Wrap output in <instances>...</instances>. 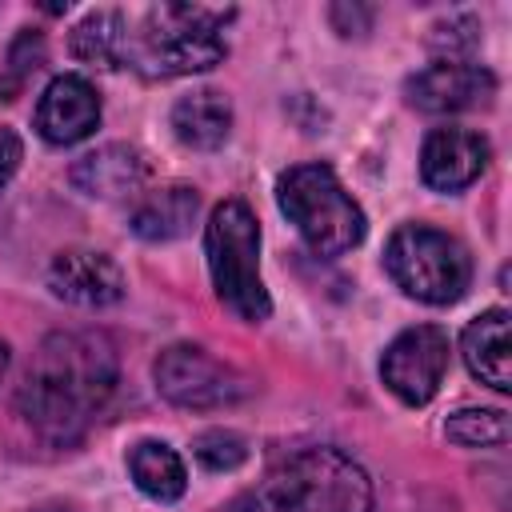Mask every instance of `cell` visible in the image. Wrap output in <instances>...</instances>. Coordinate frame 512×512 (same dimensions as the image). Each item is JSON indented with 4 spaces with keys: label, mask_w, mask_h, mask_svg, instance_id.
I'll return each instance as SVG.
<instances>
[{
    "label": "cell",
    "mask_w": 512,
    "mask_h": 512,
    "mask_svg": "<svg viewBox=\"0 0 512 512\" xmlns=\"http://www.w3.org/2000/svg\"><path fill=\"white\" fill-rule=\"evenodd\" d=\"M428 44L436 52H444V60H468L480 48V20L476 16H452V20L432 28Z\"/></svg>",
    "instance_id": "22"
},
{
    "label": "cell",
    "mask_w": 512,
    "mask_h": 512,
    "mask_svg": "<svg viewBox=\"0 0 512 512\" xmlns=\"http://www.w3.org/2000/svg\"><path fill=\"white\" fill-rule=\"evenodd\" d=\"M116 348L100 332H52L40 340L16 408L48 444H72L104 412L116 392Z\"/></svg>",
    "instance_id": "1"
},
{
    "label": "cell",
    "mask_w": 512,
    "mask_h": 512,
    "mask_svg": "<svg viewBox=\"0 0 512 512\" xmlns=\"http://www.w3.org/2000/svg\"><path fill=\"white\" fill-rule=\"evenodd\" d=\"M196 212H200V192L192 184H160L136 200V208L128 212V228L148 244H164L184 236Z\"/></svg>",
    "instance_id": "14"
},
{
    "label": "cell",
    "mask_w": 512,
    "mask_h": 512,
    "mask_svg": "<svg viewBox=\"0 0 512 512\" xmlns=\"http://www.w3.org/2000/svg\"><path fill=\"white\" fill-rule=\"evenodd\" d=\"M224 512H372V480L340 448H300Z\"/></svg>",
    "instance_id": "2"
},
{
    "label": "cell",
    "mask_w": 512,
    "mask_h": 512,
    "mask_svg": "<svg viewBox=\"0 0 512 512\" xmlns=\"http://www.w3.org/2000/svg\"><path fill=\"white\" fill-rule=\"evenodd\" d=\"M124 52H128V16L116 8L88 12L72 28V56L92 68L116 72V68H124Z\"/></svg>",
    "instance_id": "17"
},
{
    "label": "cell",
    "mask_w": 512,
    "mask_h": 512,
    "mask_svg": "<svg viewBox=\"0 0 512 512\" xmlns=\"http://www.w3.org/2000/svg\"><path fill=\"white\" fill-rule=\"evenodd\" d=\"M152 380L156 392L180 408H228L240 404L252 384L244 372H236L232 364L216 360L212 352H204L200 344H172L156 356L152 364Z\"/></svg>",
    "instance_id": "7"
},
{
    "label": "cell",
    "mask_w": 512,
    "mask_h": 512,
    "mask_svg": "<svg viewBox=\"0 0 512 512\" xmlns=\"http://www.w3.org/2000/svg\"><path fill=\"white\" fill-rule=\"evenodd\" d=\"M20 160H24V144H20V136H16L12 128H4V124H0V192H4V188H8V180L16 176Z\"/></svg>",
    "instance_id": "23"
},
{
    "label": "cell",
    "mask_w": 512,
    "mask_h": 512,
    "mask_svg": "<svg viewBox=\"0 0 512 512\" xmlns=\"http://www.w3.org/2000/svg\"><path fill=\"white\" fill-rule=\"evenodd\" d=\"M68 180L96 200H124L136 196L148 180V160L132 144H104L88 156H80L68 172Z\"/></svg>",
    "instance_id": "13"
},
{
    "label": "cell",
    "mask_w": 512,
    "mask_h": 512,
    "mask_svg": "<svg viewBox=\"0 0 512 512\" xmlns=\"http://www.w3.org/2000/svg\"><path fill=\"white\" fill-rule=\"evenodd\" d=\"M48 284L60 300L80 304V308H104L124 296V272L112 256L92 252V248H68L52 260Z\"/></svg>",
    "instance_id": "12"
},
{
    "label": "cell",
    "mask_w": 512,
    "mask_h": 512,
    "mask_svg": "<svg viewBox=\"0 0 512 512\" xmlns=\"http://www.w3.org/2000/svg\"><path fill=\"white\" fill-rule=\"evenodd\" d=\"M128 472L136 480V488L160 504H172L184 496L188 488V472L184 460L176 456V448H168L164 440H140L128 452Z\"/></svg>",
    "instance_id": "18"
},
{
    "label": "cell",
    "mask_w": 512,
    "mask_h": 512,
    "mask_svg": "<svg viewBox=\"0 0 512 512\" xmlns=\"http://www.w3.org/2000/svg\"><path fill=\"white\" fill-rule=\"evenodd\" d=\"M192 452L208 472H232L248 460V440L228 428H208L192 440Z\"/></svg>",
    "instance_id": "20"
},
{
    "label": "cell",
    "mask_w": 512,
    "mask_h": 512,
    "mask_svg": "<svg viewBox=\"0 0 512 512\" xmlns=\"http://www.w3.org/2000/svg\"><path fill=\"white\" fill-rule=\"evenodd\" d=\"M40 64H44V36L32 32V28H24V32L12 40V48H8V68H4V80H0V100H12L16 88H20Z\"/></svg>",
    "instance_id": "21"
},
{
    "label": "cell",
    "mask_w": 512,
    "mask_h": 512,
    "mask_svg": "<svg viewBox=\"0 0 512 512\" xmlns=\"http://www.w3.org/2000/svg\"><path fill=\"white\" fill-rule=\"evenodd\" d=\"M384 268L420 304H456L472 284L468 248L432 224H400L384 244Z\"/></svg>",
    "instance_id": "6"
},
{
    "label": "cell",
    "mask_w": 512,
    "mask_h": 512,
    "mask_svg": "<svg viewBox=\"0 0 512 512\" xmlns=\"http://www.w3.org/2000/svg\"><path fill=\"white\" fill-rule=\"evenodd\" d=\"M496 96V76L472 60H436L404 80V100L428 116L484 108Z\"/></svg>",
    "instance_id": "9"
},
{
    "label": "cell",
    "mask_w": 512,
    "mask_h": 512,
    "mask_svg": "<svg viewBox=\"0 0 512 512\" xmlns=\"http://www.w3.org/2000/svg\"><path fill=\"white\" fill-rule=\"evenodd\" d=\"M492 148L472 128H436L420 148V176L436 192H460L488 168Z\"/></svg>",
    "instance_id": "11"
},
{
    "label": "cell",
    "mask_w": 512,
    "mask_h": 512,
    "mask_svg": "<svg viewBox=\"0 0 512 512\" xmlns=\"http://www.w3.org/2000/svg\"><path fill=\"white\" fill-rule=\"evenodd\" d=\"M208 272L220 304L244 324H260L272 312L260 280V224L244 200H220L204 228Z\"/></svg>",
    "instance_id": "4"
},
{
    "label": "cell",
    "mask_w": 512,
    "mask_h": 512,
    "mask_svg": "<svg viewBox=\"0 0 512 512\" xmlns=\"http://www.w3.org/2000/svg\"><path fill=\"white\" fill-rule=\"evenodd\" d=\"M4 368H8V344H0V376H4Z\"/></svg>",
    "instance_id": "26"
},
{
    "label": "cell",
    "mask_w": 512,
    "mask_h": 512,
    "mask_svg": "<svg viewBox=\"0 0 512 512\" xmlns=\"http://www.w3.org/2000/svg\"><path fill=\"white\" fill-rule=\"evenodd\" d=\"M444 436L464 448H500L508 444V416L500 408H460L448 416Z\"/></svg>",
    "instance_id": "19"
},
{
    "label": "cell",
    "mask_w": 512,
    "mask_h": 512,
    "mask_svg": "<svg viewBox=\"0 0 512 512\" xmlns=\"http://www.w3.org/2000/svg\"><path fill=\"white\" fill-rule=\"evenodd\" d=\"M276 204L316 256H344L368 232L360 204L344 192L336 172L320 160L288 168L276 180Z\"/></svg>",
    "instance_id": "5"
},
{
    "label": "cell",
    "mask_w": 512,
    "mask_h": 512,
    "mask_svg": "<svg viewBox=\"0 0 512 512\" xmlns=\"http://www.w3.org/2000/svg\"><path fill=\"white\" fill-rule=\"evenodd\" d=\"M448 372V332L440 324H416L404 328L380 360V376L396 400L408 408L428 404L440 392V380Z\"/></svg>",
    "instance_id": "8"
},
{
    "label": "cell",
    "mask_w": 512,
    "mask_h": 512,
    "mask_svg": "<svg viewBox=\"0 0 512 512\" xmlns=\"http://www.w3.org/2000/svg\"><path fill=\"white\" fill-rule=\"evenodd\" d=\"M332 24L340 36H364L372 24V8H348V4H332Z\"/></svg>",
    "instance_id": "24"
},
{
    "label": "cell",
    "mask_w": 512,
    "mask_h": 512,
    "mask_svg": "<svg viewBox=\"0 0 512 512\" xmlns=\"http://www.w3.org/2000/svg\"><path fill=\"white\" fill-rule=\"evenodd\" d=\"M28 512H76V508L64 504V500H48V504H36V508H28Z\"/></svg>",
    "instance_id": "25"
},
{
    "label": "cell",
    "mask_w": 512,
    "mask_h": 512,
    "mask_svg": "<svg viewBox=\"0 0 512 512\" xmlns=\"http://www.w3.org/2000/svg\"><path fill=\"white\" fill-rule=\"evenodd\" d=\"M172 132L188 148H200V152L220 148L228 140V132H232V104H228V96L216 92V88H196V92L180 96L172 104Z\"/></svg>",
    "instance_id": "16"
},
{
    "label": "cell",
    "mask_w": 512,
    "mask_h": 512,
    "mask_svg": "<svg viewBox=\"0 0 512 512\" xmlns=\"http://www.w3.org/2000/svg\"><path fill=\"white\" fill-rule=\"evenodd\" d=\"M232 12L204 8V4H156L140 16V28H128V52L124 68L168 80V76H192L208 72L228 56L224 24Z\"/></svg>",
    "instance_id": "3"
},
{
    "label": "cell",
    "mask_w": 512,
    "mask_h": 512,
    "mask_svg": "<svg viewBox=\"0 0 512 512\" xmlns=\"http://www.w3.org/2000/svg\"><path fill=\"white\" fill-rule=\"evenodd\" d=\"M96 124H100V96L92 80L76 72L48 80L36 104V132L48 144H80L96 132Z\"/></svg>",
    "instance_id": "10"
},
{
    "label": "cell",
    "mask_w": 512,
    "mask_h": 512,
    "mask_svg": "<svg viewBox=\"0 0 512 512\" xmlns=\"http://www.w3.org/2000/svg\"><path fill=\"white\" fill-rule=\"evenodd\" d=\"M460 352H464V364L468 372L496 388V392H508L512 388V364H508V312L504 308H488L480 312L464 336H460Z\"/></svg>",
    "instance_id": "15"
}]
</instances>
